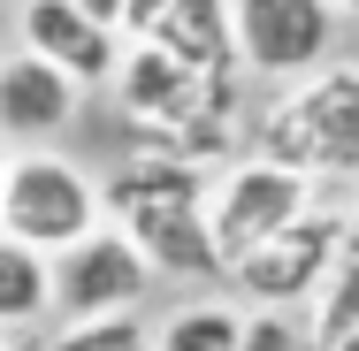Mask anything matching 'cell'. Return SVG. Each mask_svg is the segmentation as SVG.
Listing matches in <instances>:
<instances>
[{"instance_id":"obj_8","label":"cell","mask_w":359,"mask_h":351,"mask_svg":"<svg viewBox=\"0 0 359 351\" xmlns=\"http://www.w3.org/2000/svg\"><path fill=\"white\" fill-rule=\"evenodd\" d=\"M15 54L62 69L69 84H100V76H115V62H123L115 31H100L92 15H76L69 0H23V46Z\"/></svg>"},{"instance_id":"obj_4","label":"cell","mask_w":359,"mask_h":351,"mask_svg":"<svg viewBox=\"0 0 359 351\" xmlns=\"http://www.w3.org/2000/svg\"><path fill=\"white\" fill-rule=\"evenodd\" d=\"M229 39L252 76L298 84L337 62V8L329 0H229Z\"/></svg>"},{"instance_id":"obj_9","label":"cell","mask_w":359,"mask_h":351,"mask_svg":"<svg viewBox=\"0 0 359 351\" xmlns=\"http://www.w3.org/2000/svg\"><path fill=\"white\" fill-rule=\"evenodd\" d=\"M130 237V252L145 260V275H222L215 245H207V199H176V207H138L123 221H107Z\"/></svg>"},{"instance_id":"obj_10","label":"cell","mask_w":359,"mask_h":351,"mask_svg":"<svg viewBox=\"0 0 359 351\" xmlns=\"http://www.w3.org/2000/svg\"><path fill=\"white\" fill-rule=\"evenodd\" d=\"M76 123V84L31 54H0V138H54Z\"/></svg>"},{"instance_id":"obj_14","label":"cell","mask_w":359,"mask_h":351,"mask_svg":"<svg viewBox=\"0 0 359 351\" xmlns=\"http://www.w3.org/2000/svg\"><path fill=\"white\" fill-rule=\"evenodd\" d=\"M237 329H245L237 305H222V298H191V305H176V313L161 321L153 351H237Z\"/></svg>"},{"instance_id":"obj_16","label":"cell","mask_w":359,"mask_h":351,"mask_svg":"<svg viewBox=\"0 0 359 351\" xmlns=\"http://www.w3.org/2000/svg\"><path fill=\"white\" fill-rule=\"evenodd\" d=\"M46 351H153V329L138 313H123V321H69Z\"/></svg>"},{"instance_id":"obj_23","label":"cell","mask_w":359,"mask_h":351,"mask_svg":"<svg viewBox=\"0 0 359 351\" xmlns=\"http://www.w3.org/2000/svg\"><path fill=\"white\" fill-rule=\"evenodd\" d=\"M329 8H337V15H359V0H329Z\"/></svg>"},{"instance_id":"obj_6","label":"cell","mask_w":359,"mask_h":351,"mask_svg":"<svg viewBox=\"0 0 359 351\" xmlns=\"http://www.w3.org/2000/svg\"><path fill=\"white\" fill-rule=\"evenodd\" d=\"M115 92H123V115H130L138 145H161L168 130H184L199 115H229V84H207V76L176 69L161 46H123Z\"/></svg>"},{"instance_id":"obj_12","label":"cell","mask_w":359,"mask_h":351,"mask_svg":"<svg viewBox=\"0 0 359 351\" xmlns=\"http://www.w3.org/2000/svg\"><path fill=\"white\" fill-rule=\"evenodd\" d=\"M100 191V221L115 214H138V207H176V199H207V168H184V160H168V153H130L107 184H92Z\"/></svg>"},{"instance_id":"obj_1","label":"cell","mask_w":359,"mask_h":351,"mask_svg":"<svg viewBox=\"0 0 359 351\" xmlns=\"http://www.w3.org/2000/svg\"><path fill=\"white\" fill-rule=\"evenodd\" d=\"M268 168H283L298 184H359V62L298 76L276 92V107L260 115V153Z\"/></svg>"},{"instance_id":"obj_17","label":"cell","mask_w":359,"mask_h":351,"mask_svg":"<svg viewBox=\"0 0 359 351\" xmlns=\"http://www.w3.org/2000/svg\"><path fill=\"white\" fill-rule=\"evenodd\" d=\"M237 351H306V329H290V313H245Z\"/></svg>"},{"instance_id":"obj_2","label":"cell","mask_w":359,"mask_h":351,"mask_svg":"<svg viewBox=\"0 0 359 351\" xmlns=\"http://www.w3.org/2000/svg\"><path fill=\"white\" fill-rule=\"evenodd\" d=\"M92 229H100V191L84 168H69L62 153H15L8 160V184H0V237L8 245L62 260Z\"/></svg>"},{"instance_id":"obj_7","label":"cell","mask_w":359,"mask_h":351,"mask_svg":"<svg viewBox=\"0 0 359 351\" xmlns=\"http://www.w3.org/2000/svg\"><path fill=\"white\" fill-rule=\"evenodd\" d=\"M145 290H153L145 260L130 252V237L107 229V221L54 260V298L69 305V321H123V313L145 305Z\"/></svg>"},{"instance_id":"obj_5","label":"cell","mask_w":359,"mask_h":351,"mask_svg":"<svg viewBox=\"0 0 359 351\" xmlns=\"http://www.w3.org/2000/svg\"><path fill=\"white\" fill-rule=\"evenodd\" d=\"M306 207H313V184H298L283 168H268V160H237L215 191H207V245H215L222 275H229L252 245H268L283 221H298Z\"/></svg>"},{"instance_id":"obj_22","label":"cell","mask_w":359,"mask_h":351,"mask_svg":"<svg viewBox=\"0 0 359 351\" xmlns=\"http://www.w3.org/2000/svg\"><path fill=\"white\" fill-rule=\"evenodd\" d=\"M344 214H352V229H359V184H352V199H344Z\"/></svg>"},{"instance_id":"obj_20","label":"cell","mask_w":359,"mask_h":351,"mask_svg":"<svg viewBox=\"0 0 359 351\" xmlns=\"http://www.w3.org/2000/svg\"><path fill=\"white\" fill-rule=\"evenodd\" d=\"M0 351H46L39 336H23V329H0Z\"/></svg>"},{"instance_id":"obj_18","label":"cell","mask_w":359,"mask_h":351,"mask_svg":"<svg viewBox=\"0 0 359 351\" xmlns=\"http://www.w3.org/2000/svg\"><path fill=\"white\" fill-rule=\"evenodd\" d=\"M176 0H123V15H115V46L130 39V46H145L153 31H161V15H168Z\"/></svg>"},{"instance_id":"obj_24","label":"cell","mask_w":359,"mask_h":351,"mask_svg":"<svg viewBox=\"0 0 359 351\" xmlns=\"http://www.w3.org/2000/svg\"><path fill=\"white\" fill-rule=\"evenodd\" d=\"M8 160H15V153H8V145H0V184H8Z\"/></svg>"},{"instance_id":"obj_13","label":"cell","mask_w":359,"mask_h":351,"mask_svg":"<svg viewBox=\"0 0 359 351\" xmlns=\"http://www.w3.org/2000/svg\"><path fill=\"white\" fill-rule=\"evenodd\" d=\"M46 305H54V260L0 237V329H31Z\"/></svg>"},{"instance_id":"obj_25","label":"cell","mask_w":359,"mask_h":351,"mask_svg":"<svg viewBox=\"0 0 359 351\" xmlns=\"http://www.w3.org/2000/svg\"><path fill=\"white\" fill-rule=\"evenodd\" d=\"M0 54H8V39H0Z\"/></svg>"},{"instance_id":"obj_21","label":"cell","mask_w":359,"mask_h":351,"mask_svg":"<svg viewBox=\"0 0 359 351\" xmlns=\"http://www.w3.org/2000/svg\"><path fill=\"white\" fill-rule=\"evenodd\" d=\"M329 351H359V329H352V336H337V344H329Z\"/></svg>"},{"instance_id":"obj_3","label":"cell","mask_w":359,"mask_h":351,"mask_svg":"<svg viewBox=\"0 0 359 351\" xmlns=\"http://www.w3.org/2000/svg\"><path fill=\"white\" fill-rule=\"evenodd\" d=\"M344 245H352V214L344 207H306L268 245H252L229 268V282L252 298V313H290V305H313V290L344 260Z\"/></svg>"},{"instance_id":"obj_11","label":"cell","mask_w":359,"mask_h":351,"mask_svg":"<svg viewBox=\"0 0 359 351\" xmlns=\"http://www.w3.org/2000/svg\"><path fill=\"white\" fill-rule=\"evenodd\" d=\"M145 46H161L176 69L207 76V84H229L237 76V39H229V0H176L168 15H161V31L145 39Z\"/></svg>"},{"instance_id":"obj_19","label":"cell","mask_w":359,"mask_h":351,"mask_svg":"<svg viewBox=\"0 0 359 351\" xmlns=\"http://www.w3.org/2000/svg\"><path fill=\"white\" fill-rule=\"evenodd\" d=\"M76 15H92V23H100V31H115V15H123V0H69Z\"/></svg>"},{"instance_id":"obj_15","label":"cell","mask_w":359,"mask_h":351,"mask_svg":"<svg viewBox=\"0 0 359 351\" xmlns=\"http://www.w3.org/2000/svg\"><path fill=\"white\" fill-rule=\"evenodd\" d=\"M352 329H359V229H352V245H344V260L329 268V282L313 290V329L306 336L329 351L337 336H352Z\"/></svg>"}]
</instances>
